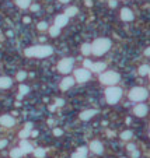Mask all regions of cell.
I'll use <instances>...</instances> for the list:
<instances>
[{
	"label": "cell",
	"mask_w": 150,
	"mask_h": 158,
	"mask_svg": "<svg viewBox=\"0 0 150 158\" xmlns=\"http://www.w3.org/2000/svg\"><path fill=\"white\" fill-rule=\"evenodd\" d=\"M25 56L31 57H46V56H51L54 53V48H51L49 45H37V46H31L28 49H25Z\"/></svg>",
	"instance_id": "6da1fadb"
},
{
	"label": "cell",
	"mask_w": 150,
	"mask_h": 158,
	"mask_svg": "<svg viewBox=\"0 0 150 158\" xmlns=\"http://www.w3.org/2000/svg\"><path fill=\"white\" fill-rule=\"evenodd\" d=\"M111 48V41L107 38H98L91 45V53L96 56H101Z\"/></svg>",
	"instance_id": "7a4b0ae2"
},
{
	"label": "cell",
	"mask_w": 150,
	"mask_h": 158,
	"mask_svg": "<svg viewBox=\"0 0 150 158\" xmlns=\"http://www.w3.org/2000/svg\"><path fill=\"white\" fill-rule=\"evenodd\" d=\"M121 97H122V90L118 88V87H108L107 90H105L107 102L108 104H111V105L117 104L119 99H121Z\"/></svg>",
	"instance_id": "3957f363"
},
{
	"label": "cell",
	"mask_w": 150,
	"mask_h": 158,
	"mask_svg": "<svg viewBox=\"0 0 150 158\" xmlns=\"http://www.w3.org/2000/svg\"><path fill=\"white\" fill-rule=\"evenodd\" d=\"M119 78H121L119 74L115 73V72H105V73H102L100 76V81L102 84L109 85V87H114L119 81Z\"/></svg>",
	"instance_id": "277c9868"
},
{
	"label": "cell",
	"mask_w": 150,
	"mask_h": 158,
	"mask_svg": "<svg viewBox=\"0 0 150 158\" xmlns=\"http://www.w3.org/2000/svg\"><path fill=\"white\" fill-rule=\"evenodd\" d=\"M129 99L130 101H136V102H140L143 99L147 98V90L146 88H142V87H135L129 91Z\"/></svg>",
	"instance_id": "5b68a950"
},
{
	"label": "cell",
	"mask_w": 150,
	"mask_h": 158,
	"mask_svg": "<svg viewBox=\"0 0 150 158\" xmlns=\"http://www.w3.org/2000/svg\"><path fill=\"white\" fill-rule=\"evenodd\" d=\"M73 59L72 57H66V59H62L59 63H58V70L60 72V73L63 74H67L72 72V69H73Z\"/></svg>",
	"instance_id": "8992f818"
},
{
	"label": "cell",
	"mask_w": 150,
	"mask_h": 158,
	"mask_svg": "<svg viewBox=\"0 0 150 158\" xmlns=\"http://www.w3.org/2000/svg\"><path fill=\"white\" fill-rule=\"evenodd\" d=\"M91 77V73L90 70H86V69H77L75 70V80L79 81V83H86L90 80Z\"/></svg>",
	"instance_id": "52a82bcc"
},
{
	"label": "cell",
	"mask_w": 150,
	"mask_h": 158,
	"mask_svg": "<svg viewBox=\"0 0 150 158\" xmlns=\"http://www.w3.org/2000/svg\"><path fill=\"white\" fill-rule=\"evenodd\" d=\"M133 113L136 116H139V117L146 116V113H147V106L145 105V104H138V105L133 108Z\"/></svg>",
	"instance_id": "ba28073f"
},
{
	"label": "cell",
	"mask_w": 150,
	"mask_h": 158,
	"mask_svg": "<svg viewBox=\"0 0 150 158\" xmlns=\"http://www.w3.org/2000/svg\"><path fill=\"white\" fill-rule=\"evenodd\" d=\"M90 150H91L94 154H102L104 147H102V144H101L98 140H94V141L90 143Z\"/></svg>",
	"instance_id": "9c48e42d"
},
{
	"label": "cell",
	"mask_w": 150,
	"mask_h": 158,
	"mask_svg": "<svg viewBox=\"0 0 150 158\" xmlns=\"http://www.w3.org/2000/svg\"><path fill=\"white\" fill-rule=\"evenodd\" d=\"M133 13L132 10H129L128 7H124L122 10H121V18L124 20V21H132L133 20Z\"/></svg>",
	"instance_id": "30bf717a"
},
{
	"label": "cell",
	"mask_w": 150,
	"mask_h": 158,
	"mask_svg": "<svg viewBox=\"0 0 150 158\" xmlns=\"http://www.w3.org/2000/svg\"><path fill=\"white\" fill-rule=\"evenodd\" d=\"M0 123L6 127H11L14 125V117H11L10 115H3L0 116Z\"/></svg>",
	"instance_id": "8fae6325"
},
{
	"label": "cell",
	"mask_w": 150,
	"mask_h": 158,
	"mask_svg": "<svg viewBox=\"0 0 150 158\" xmlns=\"http://www.w3.org/2000/svg\"><path fill=\"white\" fill-rule=\"evenodd\" d=\"M67 21H69V18H67L64 14H60V16H58V17L55 18V25H56L58 28H62V27H64V25L67 24Z\"/></svg>",
	"instance_id": "7c38bea8"
},
{
	"label": "cell",
	"mask_w": 150,
	"mask_h": 158,
	"mask_svg": "<svg viewBox=\"0 0 150 158\" xmlns=\"http://www.w3.org/2000/svg\"><path fill=\"white\" fill-rule=\"evenodd\" d=\"M20 150L22 151V154H27V153H32L34 151V148H32V146L27 141V140H21V143H20Z\"/></svg>",
	"instance_id": "4fadbf2b"
},
{
	"label": "cell",
	"mask_w": 150,
	"mask_h": 158,
	"mask_svg": "<svg viewBox=\"0 0 150 158\" xmlns=\"http://www.w3.org/2000/svg\"><path fill=\"white\" fill-rule=\"evenodd\" d=\"M73 83H75L73 77H66V78L62 80V83H60V90H63V91L69 90V88L73 85Z\"/></svg>",
	"instance_id": "5bb4252c"
},
{
	"label": "cell",
	"mask_w": 150,
	"mask_h": 158,
	"mask_svg": "<svg viewBox=\"0 0 150 158\" xmlns=\"http://www.w3.org/2000/svg\"><path fill=\"white\" fill-rule=\"evenodd\" d=\"M94 115H97L96 109H88V111H84V112L80 113V119H81V120H88V119H91Z\"/></svg>",
	"instance_id": "9a60e30c"
},
{
	"label": "cell",
	"mask_w": 150,
	"mask_h": 158,
	"mask_svg": "<svg viewBox=\"0 0 150 158\" xmlns=\"http://www.w3.org/2000/svg\"><path fill=\"white\" fill-rule=\"evenodd\" d=\"M90 70H93V72H96V73H100V72L105 70V63H102V62H100V63H93L91 67H90Z\"/></svg>",
	"instance_id": "2e32d148"
},
{
	"label": "cell",
	"mask_w": 150,
	"mask_h": 158,
	"mask_svg": "<svg viewBox=\"0 0 150 158\" xmlns=\"http://www.w3.org/2000/svg\"><path fill=\"white\" fill-rule=\"evenodd\" d=\"M13 84L10 77H0V88H9Z\"/></svg>",
	"instance_id": "e0dca14e"
},
{
	"label": "cell",
	"mask_w": 150,
	"mask_h": 158,
	"mask_svg": "<svg viewBox=\"0 0 150 158\" xmlns=\"http://www.w3.org/2000/svg\"><path fill=\"white\" fill-rule=\"evenodd\" d=\"M77 13H79V9H77V7H69V9H66V11H64V16L69 18V17L76 16Z\"/></svg>",
	"instance_id": "ac0fdd59"
},
{
	"label": "cell",
	"mask_w": 150,
	"mask_h": 158,
	"mask_svg": "<svg viewBox=\"0 0 150 158\" xmlns=\"http://www.w3.org/2000/svg\"><path fill=\"white\" fill-rule=\"evenodd\" d=\"M22 155V151L20 150V147H16V148H13L11 150V153H10V157L11 158H20Z\"/></svg>",
	"instance_id": "d6986e66"
},
{
	"label": "cell",
	"mask_w": 150,
	"mask_h": 158,
	"mask_svg": "<svg viewBox=\"0 0 150 158\" xmlns=\"http://www.w3.org/2000/svg\"><path fill=\"white\" fill-rule=\"evenodd\" d=\"M48 31H49V35H51V36H58L59 32H60V28H58L56 25H52L51 28H48Z\"/></svg>",
	"instance_id": "ffe728a7"
},
{
	"label": "cell",
	"mask_w": 150,
	"mask_h": 158,
	"mask_svg": "<svg viewBox=\"0 0 150 158\" xmlns=\"http://www.w3.org/2000/svg\"><path fill=\"white\" fill-rule=\"evenodd\" d=\"M132 137H133V133H132L130 130H125V132L121 133V138H122V140H130Z\"/></svg>",
	"instance_id": "44dd1931"
},
{
	"label": "cell",
	"mask_w": 150,
	"mask_h": 158,
	"mask_svg": "<svg viewBox=\"0 0 150 158\" xmlns=\"http://www.w3.org/2000/svg\"><path fill=\"white\" fill-rule=\"evenodd\" d=\"M32 153L35 154V157L37 158H43L45 157V154H46V151H45L43 148H37V150H34Z\"/></svg>",
	"instance_id": "7402d4cb"
},
{
	"label": "cell",
	"mask_w": 150,
	"mask_h": 158,
	"mask_svg": "<svg viewBox=\"0 0 150 158\" xmlns=\"http://www.w3.org/2000/svg\"><path fill=\"white\" fill-rule=\"evenodd\" d=\"M16 3H17V6H18V7H21V9H27V7L30 6V3H31V1H30V0H17Z\"/></svg>",
	"instance_id": "603a6c76"
},
{
	"label": "cell",
	"mask_w": 150,
	"mask_h": 158,
	"mask_svg": "<svg viewBox=\"0 0 150 158\" xmlns=\"http://www.w3.org/2000/svg\"><path fill=\"white\" fill-rule=\"evenodd\" d=\"M138 72H139L140 76H147V74H149V66H147V64H143V66H140Z\"/></svg>",
	"instance_id": "cb8c5ba5"
},
{
	"label": "cell",
	"mask_w": 150,
	"mask_h": 158,
	"mask_svg": "<svg viewBox=\"0 0 150 158\" xmlns=\"http://www.w3.org/2000/svg\"><path fill=\"white\" fill-rule=\"evenodd\" d=\"M81 52H83V55H90L91 53V45L90 43H84L83 46H81Z\"/></svg>",
	"instance_id": "d4e9b609"
},
{
	"label": "cell",
	"mask_w": 150,
	"mask_h": 158,
	"mask_svg": "<svg viewBox=\"0 0 150 158\" xmlns=\"http://www.w3.org/2000/svg\"><path fill=\"white\" fill-rule=\"evenodd\" d=\"M86 157H87V153H80V151L72 154V158H86Z\"/></svg>",
	"instance_id": "484cf974"
},
{
	"label": "cell",
	"mask_w": 150,
	"mask_h": 158,
	"mask_svg": "<svg viewBox=\"0 0 150 158\" xmlns=\"http://www.w3.org/2000/svg\"><path fill=\"white\" fill-rule=\"evenodd\" d=\"M28 87L27 85H24V84H21L20 85V95H25V94H28Z\"/></svg>",
	"instance_id": "4316f807"
},
{
	"label": "cell",
	"mask_w": 150,
	"mask_h": 158,
	"mask_svg": "<svg viewBox=\"0 0 150 158\" xmlns=\"http://www.w3.org/2000/svg\"><path fill=\"white\" fill-rule=\"evenodd\" d=\"M25 77H27V73H25V72H18V73H17V80H18V81H22Z\"/></svg>",
	"instance_id": "83f0119b"
},
{
	"label": "cell",
	"mask_w": 150,
	"mask_h": 158,
	"mask_svg": "<svg viewBox=\"0 0 150 158\" xmlns=\"http://www.w3.org/2000/svg\"><path fill=\"white\" fill-rule=\"evenodd\" d=\"M18 136L21 137L22 140H25V137H28V136H30V132L24 129V130H21V132H20V134H18Z\"/></svg>",
	"instance_id": "f1b7e54d"
},
{
	"label": "cell",
	"mask_w": 150,
	"mask_h": 158,
	"mask_svg": "<svg viewBox=\"0 0 150 158\" xmlns=\"http://www.w3.org/2000/svg\"><path fill=\"white\" fill-rule=\"evenodd\" d=\"M38 30H39V31H45V30H48V24H46V22H39V24H38Z\"/></svg>",
	"instance_id": "f546056e"
},
{
	"label": "cell",
	"mask_w": 150,
	"mask_h": 158,
	"mask_svg": "<svg viewBox=\"0 0 150 158\" xmlns=\"http://www.w3.org/2000/svg\"><path fill=\"white\" fill-rule=\"evenodd\" d=\"M91 62H90V60H84V69H86V70H90V67H91Z\"/></svg>",
	"instance_id": "4dcf8cb0"
},
{
	"label": "cell",
	"mask_w": 150,
	"mask_h": 158,
	"mask_svg": "<svg viewBox=\"0 0 150 158\" xmlns=\"http://www.w3.org/2000/svg\"><path fill=\"white\" fill-rule=\"evenodd\" d=\"M139 155H140V153L138 150H133V151H132V158H138Z\"/></svg>",
	"instance_id": "1f68e13d"
},
{
	"label": "cell",
	"mask_w": 150,
	"mask_h": 158,
	"mask_svg": "<svg viewBox=\"0 0 150 158\" xmlns=\"http://www.w3.org/2000/svg\"><path fill=\"white\" fill-rule=\"evenodd\" d=\"M54 134H55V136H62V130L56 127V129L54 130Z\"/></svg>",
	"instance_id": "d6a6232c"
},
{
	"label": "cell",
	"mask_w": 150,
	"mask_h": 158,
	"mask_svg": "<svg viewBox=\"0 0 150 158\" xmlns=\"http://www.w3.org/2000/svg\"><path fill=\"white\" fill-rule=\"evenodd\" d=\"M31 129H32V123L31 122H27V123H25V130L31 132Z\"/></svg>",
	"instance_id": "836d02e7"
},
{
	"label": "cell",
	"mask_w": 150,
	"mask_h": 158,
	"mask_svg": "<svg viewBox=\"0 0 150 158\" xmlns=\"http://www.w3.org/2000/svg\"><path fill=\"white\" fill-rule=\"evenodd\" d=\"M30 7H31L32 11H38V10H39V6H38V4H31Z\"/></svg>",
	"instance_id": "e575fe53"
},
{
	"label": "cell",
	"mask_w": 150,
	"mask_h": 158,
	"mask_svg": "<svg viewBox=\"0 0 150 158\" xmlns=\"http://www.w3.org/2000/svg\"><path fill=\"white\" fill-rule=\"evenodd\" d=\"M7 146V140H0V148H4Z\"/></svg>",
	"instance_id": "d590c367"
},
{
	"label": "cell",
	"mask_w": 150,
	"mask_h": 158,
	"mask_svg": "<svg viewBox=\"0 0 150 158\" xmlns=\"http://www.w3.org/2000/svg\"><path fill=\"white\" fill-rule=\"evenodd\" d=\"M108 3H109V7H115L117 6V0H109Z\"/></svg>",
	"instance_id": "8d00e7d4"
},
{
	"label": "cell",
	"mask_w": 150,
	"mask_h": 158,
	"mask_svg": "<svg viewBox=\"0 0 150 158\" xmlns=\"http://www.w3.org/2000/svg\"><path fill=\"white\" fill-rule=\"evenodd\" d=\"M64 104L63 99H56V106H62Z\"/></svg>",
	"instance_id": "74e56055"
},
{
	"label": "cell",
	"mask_w": 150,
	"mask_h": 158,
	"mask_svg": "<svg viewBox=\"0 0 150 158\" xmlns=\"http://www.w3.org/2000/svg\"><path fill=\"white\" fill-rule=\"evenodd\" d=\"M128 151H133V150H135V148H136V146H135V144H128Z\"/></svg>",
	"instance_id": "f35d334b"
},
{
	"label": "cell",
	"mask_w": 150,
	"mask_h": 158,
	"mask_svg": "<svg viewBox=\"0 0 150 158\" xmlns=\"http://www.w3.org/2000/svg\"><path fill=\"white\" fill-rule=\"evenodd\" d=\"M22 21H24L25 24H27V22H30L31 20H30V17H24V18H22Z\"/></svg>",
	"instance_id": "ab89813d"
},
{
	"label": "cell",
	"mask_w": 150,
	"mask_h": 158,
	"mask_svg": "<svg viewBox=\"0 0 150 158\" xmlns=\"http://www.w3.org/2000/svg\"><path fill=\"white\" fill-rule=\"evenodd\" d=\"M84 3H86V6H88V7H90V6H91V4H93V3H91V0H86V1H84Z\"/></svg>",
	"instance_id": "60d3db41"
},
{
	"label": "cell",
	"mask_w": 150,
	"mask_h": 158,
	"mask_svg": "<svg viewBox=\"0 0 150 158\" xmlns=\"http://www.w3.org/2000/svg\"><path fill=\"white\" fill-rule=\"evenodd\" d=\"M31 136L32 137H37V136H38V132H35V130H34V132H31Z\"/></svg>",
	"instance_id": "b9f144b4"
},
{
	"label": "cell",
	"mask_w": 150,
	"mask_h": 158,
	"mask_svg": "<svg viewBox=\"0 0 150 158\" xmlns=\"http://www.w3.org/2000/svg\"><path fill=\"white\" fill-rule=\"evenodd\" d=\"M145 55H146V56H149V55H150V51H149V48H147V49L145 51Z\"/></svg>",
	"instance_id": "7bdbcfd3"
},
{
	"label": "cell",
	"mask_w": 150,
	"mask_h": 158,
	"mask_svg": "<svg viewBox=\"0 0 150 158\" xmlns=\"http://www.w3.org/2000/svg\"><path fill=\"white\" fill-rule=\"evenodd\" d=\"M59 1H60V3H67L69 0H59Z\"/></svg>",
	"instance_id": "ee69618b"
},
{
	"label": "cell",
	"mask_w": 150,
	"mask_h": 158,
	"mask_svg": "<svg viewBox=\"0 0 150 158\" xmlns=\"http://www.w3.org/2000/svg\"><path fill=\"white\" fill-rule=\"evenodd\" d=\"M122 158H125V157H122Z\"/></svg>",
	"instance_id": "f6af8a7d"
}]
</instances>
